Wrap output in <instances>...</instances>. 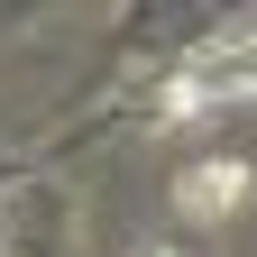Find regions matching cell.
Segmentation results:
<instances>
[{
	"label": "cell",
	"instance_id": "1",
	"mask_svg": "<svg viewBox=\"0 0 257 257\" xmlns=\"http://www.w3.org/2000/svg\"><path fill=\"white\" fill-rule=\"evenodd\" d=\"M175 202H184L193 220H220V211L239 202V166H230V156H220V166H184V184H175Z\"/></svg>",
	"mask_w": 257,
	"mask_h": 257
}]
</instances>
